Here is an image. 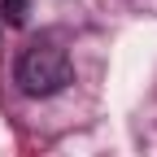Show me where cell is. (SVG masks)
Masks as SVG:
<instances>
[{"label": "cell", "mask_w": 157, "mask_h": 157, "mask_svg": "<svg viewBox=\"0 0 157 157\" xmlns=\"http://www.w3.org/2000/svg\"><path fill=\"white\" fill-rule=\"evenodd\" d=\"M70 74H74L70 52L57 44L52 35L26 44L22 57H17V66H13V78H17V87H22L26 96H52V92H61L70 83Z\"/></svg>", "instance_id": "cell-1"}, {"label": "cell", "mask_w": 157, "mask_h": 157, "mask_svg": "<svg viewBox=\"0 0 157 157\" xmlns=\"http://www.w3.org/2000/svg\"><path fill=\"white\" fill-rule=\"evenodd\" d=\"M0 13H5L9 26H22L26 13H31V0H0Z\"/></svg>", "instance_id": "cell-2"}]
</instances>
